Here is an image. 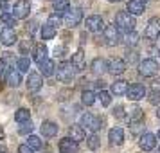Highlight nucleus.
I'll return each instance as SVG.
<instances>
[{
	"label": "nucleus",
	"instance_id": "f257e3e1",
	"mask_svg": "<svg viewBox=\"0 0 160 153\" xmlns=\"http://www.w3.org/2000/svg\"><path fill=\"white\" fill-rule=\"evenodd\" d=\"M135 16H131L128 11H121V13H117L115 16V27L117 31H124V33H133L135 31Z\"/></svg>",
	"mask_w": 160,
	"mask_h": 153
},
{
	"label": "nucleus",
	"instance_id": "f03ea898",
	"mask_svg": "<svg viewBox=\"0 0 160 153\" xmlns=\"http://www.w3.org/2000/svg\"><path fill=\"white\" fill-rule=\"evenodd\" d=\"M158 72V63L153 58H146L138 63V74L144 76V78H151Z\"/></svg>",
	"mask_w": 160,
	"mask_h": 153
},
{
	"label": "nucleus",
	"instance_id": "7ed1b4c3",
	"mask_svg": "<svg viewBox=\"0 0 160 153\" xmlns=\"http://www.w3.org/2000/svg\"><path fill=\"white\" fill-rule=\"evenodd\" d=\"M56 74H58V79L61 83H70L76 76V70L68 61H63V63H59V67H56Z\"/></svg>",
	"mask_w": 160,
	"mask_h": 153
},
{
	"label": "nucleus",
	"instance_id": "20e7f679",
	"mask_svg": "<svg viewBox=\"0 0 160 153\" xmlns=\"http://www.w3.org/2000/svg\"><path fill=\"white\" fill-rule=\"evenodd\" d=\"M81 20H83V9L81 8H70L63 15V22H65L67 27H76V25H79Z\"/></svg>",
	"mask_w": 160,
	"mask_h": 153
},
{
	"label": "nucleus",
	"instance_id": "39448f33",
	"mask_svg": "<svg viewBox=\"0 0 160 153\" xmlns=\"http://www.w3.org/2000/svg\"><path fill=\"white\" fill-rule=\"evenodd\" d=\"M81 126H87L90 131L97 133L102 128V119L94 115V114H85V115L81 117Z\"/></svg>",
	"mask_w": 160,
	"mask_h": 153
},
{
	"label": "nucleus",
	"instance_id": "423d86ee",
	"mask_svg": "<svg viewBox=\"0 0 160 153\" xmlns=\"http://www.w3.org/2000/svg\"><path fill=\"white\" fill-rule=\"evenodd\" d=\"M31 13V4L29 0H16V4L13 6V16L16 20H22V18H27Z\"/></svg>",
	"mask_w": 160,
	"mask_h": 153
},
{
	"label": "nucleus",
	"instance_id": "0eeeda50",
	"mask_svg": "<svg viewBox=\"0 0 160 153\" xmlns=\"http://www.w3.org/2000/svg\"><path fill=\"white\" fill-rule=\"evenodd\" d=\"M104 20H102L101 15H90L85 20V27H87L88 31H92V33H99V31L104 29Z\"/></svg>",
	"mask_w": 160,
	"mask_h": 153
},
{
	"label": "nucleus",
	"instance_id": "6e6552de",
	"mask_svg": "<svg viewBox=\"0 0 160 153\" xmlns=\"http://www.w3.org/2000/svg\"><path fill=\"white\" fill-rule=\"evenodd\" d=\"M160 36V18L158 16H153L151 20L146 25V38L149 40H157Z\"/></svg>",
	"mask_w": 160,
	"mask_h": 153
},
{
	"label": "nucleus",
	"instance_id": "1a4fd4ad",
	"mask_svg": "<svg viewBox=\"0 0 160 153\" xmlns=\"http://www.w3.org/2000/svg\"><path fill=\"white\" fill-rule=\"evenodd\" d=\"M126 95H128V99H130V101H140V99L146 95V87H144V85H140V83H135V85L128 87Z\"/></svg>",
	"mask_w": 160,
	"mask_h": 153
},
{
	"label": "nucleus",
	"instance_id": "9d476101",
	"mask_svg": "<svg viewBox=\"0 0 160 153\" xmlns=\"http://www.w3.org/2000/svg\"><path fill=\"white\" fill-rule=\"evenodd\" d=\"M104 40H106V45H110V47H115L121 42L115 25H104Z\"/></svg>",
	"mask_w": 160,
	"mask_h": 153
},
{
	"label": "nucleus",
	"instance_id": "9b49d317",
	"mask_svg": "<svg viewBox=\"0 0 160 153\" xmlns=\"http://www.w3.org/2000/svg\"><path fill=\"white\" fill-rule=\"evenodd\" d=\"M138 146L144 151H151V150H155V146H157V137L153 133H144V135H140Z\"/></svg>",
	"mask_w": 160,
	"mask_h": 153
},
{
	"label": "nucleus",
	"instance_id": "f8f14e48",
	"mask_svg": "<svg viewBox=\"0 0 160 153\" xmlns=\"http://www.w3.org/2000/svg\"><path fill=\"white\" fill-rule=\"evenodd\" d=\"M126 70V61L122 58H113L108 61V72L113 74V76H119Z\"/></svg>",
	"mask_w": 160,
	"mask_h": 153
},
{
	"label": "nucleus",
	"instance_id": "ddd939ff",
	"mask_svg": "<svg viewBox=\"0 0 160 153\" xmlns=\"http://www.w3.org/2000/svg\"><path fill=\"white\" fill-rule=\"evenodd\" d=\"M58 150H59V153H74V151H78V142L72 140L70 137L59 139Z\"/></svg>",
	"mask_w": 160,
	"mask_h": 153
},
{
	"label": "nucleus",
	"instance_id": "4468645a",
	"mask_svg": "<svg viewBox=\"0 0 160 153\" xmlns=\"http://www.w3.org/2000/svg\"><path fill=\"white\" fill-rule=\"evenodd\" d=\"M43 85V79H42V74L38 72H31L29 78H27V88H29V92H38L40 88Z\"/></svg>",
	"mask_w": 160,
	"mask_h": 153
},
{
	"label": "nucleus",
	"instance_id": "2eb2a0df",
	"mask_svg": "<svg viewBox=\"0 0 160 153\" xmlns=\"http://www.w3.org/2000/svg\"><path fill=\"white\" fill-rule=\"evenodd\" d=\"M0 42L2 45H13L16 42V33L15 29H11V27H4V29L0 31Z\"/></svg>",
	"mask_w": 160,
	"mask_h": 153
},
{
	"label": "nucleus",
	"instance_id": "dca6fc26",
	"mask_svg": "<svg viewBox=\"0 0 160 153\" xmlns=\"http://www.w3.org/2000/svg\"><path fill=\"white\" fill-rule=\"evenodd\" d=\"M108 139L110 142L113 146H121L124 142V130L121 128V126H115V128H112L108 133Z\"/></svg>",
	"mask_w": 160,
	"mask_h": 153
},
{
	"label": "nucleus",
	"instance_id": "f3484780",
	"mask_svg": "<svg viewBox=\"0 0 160 153\" xmlns=\"http://www.w3.org/2000/svg\"><path fill=\"white\" fill-rule=\"evenodd\" d=\"M70 65L74 67V70H83L85 69V52L83 49H78V51L72 54V59H70Z\"/></svg>",
	"mask_w": 160,
	"mask_h": 153
},
{
	"label": "nucleus",
	"instance_id": "a211bd4d",
	"mask_svg": "<svg viewBox=\"0 0 160 153\" xmlns=\"http://www.w3.org/2000/svg\"><path fill=\"white\" fill-rule=\"evenodd\" d=\"M42 133H43V137H47V139L56 137V135H58V124L52 123V121H43V123H42Z\"/></svg>",
	"mask_w": 160,
	"mask_h": 153
},
{
	"label": "nucleus",
	"instance_id": "6ab92c4d",
	"mask_svg": "<svg viewBox=\"0 0 160 153\" xmlns=\"http://www.w3.org/2000/svg\"><path fill=\"white\" fill-rule=\"evenodd\" d=\"M32 59L36 61L38 65H40L42 61H45V59H47V47H45V43L34 45V51H32Z\"/></svg>",
	"mask_w": 160,
	"mask_h": 153
},
{
	"label": "nucleus",
	"instance_id": "aec40b11",
	"mask_svg": "<svg viewBox=\"0 0 160 153\" xmlns=\"http://www.w3.org/2000/svg\"><path fill=\"white\" fill-rule=\"evenodd\" d=\"M128 13L131 16H138L144 13V4L140 0H130L128 2Z\"/></svg>",
	"mask_w": 160,
	"mask_h": 153
},
{
	"label": "nucleus",
	"instance_id": "412c9836",
	"mask_svg": "<svg viewBox=\"0 0 160 153\" xmlns=\"http://www.w3.org/2000/svg\"><path fill=\"white\" fill-rule=\"evenodd\" d=\"M108 70V61L104 58H95L92 61V72L94 74H104Z\"/></svg>",
	"mask_w": 160,
	"mask_h": 153
},
{
	"label": "nucleus",
	"instance_id": "4be33fe9",
	"mask_svg": "<svg viewBox=\"0 0 160 153\" xmlns=\"http://www.w3.org/2000/svg\"><path fill=\"white\" fill-rule=\"evenodd\" d=\"M68 137L72 140H76V142H81V140H85V130L81 126H78V124H74V126L68 128Z\"/></svg>",
	"mask_w": 160,
	"mask_h": 153
},
{
	"label": "nucleus",
	"instance_id": "5701e85b",
	"mask_svg": "<svg viewBox=\"0 0 160 153\" xmlns=\"http://www.w3.org/2000/svg\"><path fill=\"white\" fill-rule=\"evenodd\" d=\"M128 92V81L117 79L115 83H112V94L113 95H124Z\"/></svg>",
	"mask_w": 160,
	"mask_h": 153
},
{
	"label": "nucleus",
	"instance_id": "b1692460",
	"mask_svg": "<svg viewBox=\"0 0 160 153\" xmlns=\"http://www.w3.org/2000/svg\"><path fill=\"white\" fill-rule=\"evenodd\" d=\"M40 70H42V74H43L45 78H49V76H52V74L56 72V65H54V61L52 59H45V61H42L40 63Z\"/></svg>",
	"mask_w": 160,
	"mask_h": 153
},
{
	"label": "nucleus",
	"instance_id": "393cba45",
	"mask_svg": "<svg viewBox=\"0 0 160 153\" xmlns=\"http://www.w3.org/2000/svg\"><path fill=\"white\" fill-rule=\"evenodd\" d=\"M8 83L11 87H18V85L22 83V74L18 72L16 69H11L8 72Z\"/></svg>",
	"mask_w": 160,
	"mask_h": 153
},
{
	"label": "nucleus",
	"instance_id": "a878e982",
	"mask_svg": "<svg viewBox=\"0 0 160 153\" xmlns=\"http://www.w3.org/2000/svg\"><path fill=\"white\" fill-rule=\"evenodd\" d=\"M70 9V4H68V0H56L54 2V15H65L67 11Z\"/></svg>",
	"mask_w": 160,
	"mask_h": 153
},
{
	"label": "nucleus",
	"instance_id": "bb28decb",
	"mask_svg": "<svg viewBox=\"0 0 160 153\" xmlns=\"http://www.w3.org/2000/svg\"><path fill=\"white\" fill-rule=\"evenodd\" d=\"M15 119L18 121V123H27V121H31V112L27 108H18L15 112Z\"/></svg>",
	"mask_w": 160,
	"mask_h": 153
},
{
	"label": "nucleus",
	"instance_id": "cd10ccee",
	"mask_svg": "<svg viewBox=\"0 0 160 153\" xmlns=\"http://www.w3.org/2000/svg\"><path fill=\"white\" fill-rule=\"evenodd\" d=\"M81 101H83V105H87V106H92V105L95 103V94L92 92V90H83Z\"/></svg>",
	"mask_w": 160,
	"mask_h": 153
},
{
	"label": "nucleus",
	"instance_id": "c85d7f7f",
	"mask_svg": "<svg viewBox=\"0 0 160 153\" xmlns=\"http://www.w3.org/2000/svg\"><path fill=\"white\" fill-rule=\"evenodd\" d=\"M27 146L34 151V150H42L43 142H42V139L36 137V135H29V137H27Z\"/></svg>",
	"mask_w": 160,
	"mask_h": 153
},
{
	"label": "nucleus",
	"instance_id": "c756f323",
	"mask_svg": "<svg viewBox=\"0 0 160 153\" xmlns=\"http://www.w3.org/2000/svg\"><path fill=\"white\" fill-rule=\"evenodd\" d=\"M56 31L58 29H54L52 25L45 23L43 27H42V38H43V40H52V38L56 36Z\"/></svg>",
	"mask_w": 160,
	"mask_h": 153
},
{
	"label": "nucleus",
	"instance_id": "7c9ffc66",
	"mask_svg": "<svg viewBox=\"0 0 160 153\" xmlns=\"http://www.w3.org/2000/svg\"><path fill=\"white\" fill-rule=\"evenodd\" d=\"M0 22L6 23V27H11V29H13V25L16 23V18L13 15H9L8 11H6V13H2V15H0Z\"/></svg>",
	"mask_w": 160,
	"mask_h": 153
},
{
	"label": "nucleus",
	"instance_id": "2f4dec72",
	"mask_svg": "<svg viewBox=\"0 0 160 153\" xmlns=\"http://www.w3.org/2000/svg\"><path fill=\"white\" fill-rule=\"evenodd\" d=\"M16 69H18V72H27L31 69V59L29 58H20L18 61H16Z\"/></svg>",
	"mask_w": 160,
	"mask_h": 153
},
{
	"label": "nucleus",
	"instance_id": "473e14b6",
	"mask_svg": "<svg viewBox=\"0 0 160 153\" xmlns=\"http://www.w3.org/2000/svg\"><path fill=\"white\" fill-rule=\"evenodd\" d=\"M97 97H99V101H101L102 106H108L110 103H112V95H110V92H106V90H101Z\"/></svg>",
	"mask_w": 160,
	"mask_h": 153
},
{
	"label": "nucleus",
	"instance_id": "72a5a7b5",
	"mask_svg": "<svg viewBox=\"0 0 160 153\" xmlns=\"http://www.w3.org/2000/svg\"><path fill=\"white\" fill-rule=\"evenodd\" d=\"M140 119H142V110L138 108V106H133L130 110V121L133 123V121H140Z\"/></svg>",
	"mask_w": 160,
	"mask_h": 153
},
{
	"label": "nucleus",
	"instance_id": "f704fd0d",
	"mask_svg": "<svg viewBox=\"0 0 160 153\" xmlns=\"http://www.w3.org/2000/svg\"><path fill=\"white\" fill-rule=\"evenodd\" d=\"M31 131H32V123H31V121L22 123L20 124V128H18V133H20V135H29Z\"/></svg>",
	"mask_w": 160,
	"mask_h": 153
},
{
	"label": "nucleus",
	"instance_id": "c9c22d12",
	"mask_svg": "<svg viewBox=\"0 0 160 153\" xmlns=\"http://www.w3.org/2000/svg\"><path fill=\"white\" fill-rule=\"evenodd\" d=\"M124 61H126V63H131V65L137 63L138 61V52L137 51H128L126 52V59H124Z\"/></svg>",
	"mask_w": 160,
	"mask_h": 153
},
{
	"label": "nucleus",
	"instance_id": "e433bc0d",
	"mask_svg": "<svg viewBox=\"0 0 160 153\" xmlns=\"http://www.w3.org/2000/svg\"><path fill=\"white\" fill-rule=\"evenodd\" d=\"M126 43H128V45H133V47H135V45L138 43V34L135 33V31L126 34Z\"/></svg>",
	"mask_w": 160,
	"mask_h": 153
},
{
	"label": "nucleus",
	"instance_id": "4c0bfd02",
	"mask_svg": "<svg viewBox=\"0 0 160 153\" xmlns=\"http://www.w3.org/2000/svg\"><path fill=\"white\" fill-rule=\"evenodd\" d=\"M99 140H101V139H99V137L94 133L92 137L88 139V148H90V150H97V148H99V144H101Z\"/></svg>",
	"mask_w": 160,
	"mask_h": 153
},
{
	"label": "nucleus",
	"instance_id": "58836bf2",
	"mask_svg": "<svg viewBox=\"0 0 160 153\" xmlns=\"http://www.w3.org/2000/svg\"><path fill=\"white\" fill-rule=\"evenodd\" d=\"M47 23H49V25H52L54 29H58V25L61 23V20H59L58 15H51V16H49V20H47Z\"/></svg>",
	"mask_w": 160,
	"mask_h": 153
},
{
	"label": "nucleus",
	"instance_id": "ea45409f",
	"mask_svg": "<svg viewBox=\"0 0 160 153\" xmlns=\"http://www.w3.org/2000/svg\"><path fill=\"white\" fill-rule=\"evenodd\" d=\"M31 45H32L31 40H23L22 43H20V52H22V54H27V51L31 49Z\"/></svg>",
	"mask_w": 160,
	"mask_h": 153
},
{
	"label": "nucleus",
	"instance_id": "a19ab883",
	"mask_svg": "<svg viewBox=\"0 0 160 153\" xmlns=\"http://www.w3.org/2000/svg\"><path fill=\"white\" fill-rule=\"evenodd\" d=\"M149 103H151V105H158L160 103V92L151 90V94H149Z\"/></svg>",
	"mask_w": 160,
	"mask_h": 153
},
{
	"label": "nucleus",
	"instance_id": "79ce46f5",
	"mask_svg": "<svg viewBox=\"0 0 160 153\" xmlns=\"http://www.w3.org/2000/svg\"><path fill=\"white\" fill-rule=\"evenodd\" d=\"M113 117H117V119H122V117H124V106H121V105H119V106H115V108H113Z\"/></svg>",
	"mask_w": 160,
	"mask_h": 153
},
{
	"label": "nucleus",
	"instance_id": "37998d69",
	"mask_svg": "<svg viewBox=\"0 0 160 153\" xmlns=\"http://www.w3.org/2000/svg\"><path fill=\"white\" fill-rule=\"evenodd\" d=\"M18 153H34V151H32L27 144H20L18 146Z\"/></svg>",
	"mask_w": 160,
	"mask_h": 153
},
{
	"label": "nucleus",
	"instance_id": "c03bdc74",
	"mask_svg": "<svg viewBox=\"0 0 160 153\" xmlns=\"http://www.w3.org/2000/svg\"><path fill=\"white\" fill-rule=\"evenodd\" d=\"M6 69H8V65H6V59H2V58H0V76H2V74L6 72Z\"/></svg>",
	"mask_w": 160,
	"mask_h": 153
},
{
	"label": "nucleus",
	"instance_id": "a18cd8bd",
	"mask_svg": "<svg viewBox=\"0 0 160 153\" xmlns=\"http://www.w3.org/2000/svg\"><path fill=\"white\" fill-rule=\"evenodd\" d=\"M153 90L155 92H160V78H157V79L153 81Z\"/></svg>",
	"mask_w": 160,
	"mask_h": 153
},
{
	"label": "nucleus",
	"instance_id": "49530a36",
	"mask_svg": "<svg viewBox=\"0 0 160 153\" xmlns=\"http://www.w3.org/2000/svg\"><path fill=\"white\" fill-rule=\"evenodd\" d=\"M95 87L99 90H104V81H95Z\"/></svg>",
	"mask_w": 160,
	"mask_h": 153
},
{
	"label": "nucleus",
	"instance_id": "de8ad7c7",
	"mask_svg": "<svg viewBox=\"0 0 160 153\" xmlns=\"http://www.w3.org/2000/svg\"><path fill=\"white\" fill-rule=\"evenodd\" d=\"M4 139V130H2V126H0V140Z\"/></svg>",
	"mask_w": 160,
	"mask_h": 153
},
{
	"label": "nucleus",
	"instance_id": "09e8293b",
	"mask_svg": "<svg viewBox=\"0 0 160 153\" xmlns=\"http://www.w3.org/2000/svg\"><path fill=\"white\" fill-rule=\"evenodd\" d=\"M157 115H158V119H160V108H158V110H157Z\"/></svg>",
	"mask_w": 160,
	"mask_h": 153
},
{
	"label": "nucleus",
	"instance_id": "8fccbe9b",
	"mask_svg": "<svg viewBox=\"0 0 160 153\" xmlns=\"http://www.w3.org/2000/svg\"><path fill=\"white\" fill-rule=\"evenodd\" d=\"M108 2H121V0H108Z\"/></svg>",
	"mask_w": 160,
	"mask_h": 153
},
{
	"label": "nucleus",
	"instance_id": "3c124183",
	"mask_svg": "<svg viewBox=\"0 0 160 153\" xmlns=\"http://www.w3.org/2000/svg\"><path fill=\"white\" fill-rule=\"evenodd\" d=\"M140 2H142V4H144V2H149V0H140Z\"/></svg>",
	"mask_w": 160,
	"mask_h": 153
},
{
	"label": "nucleus",
	"instance_id": "603ef678",
	"mask_svg": "<svg viewBox=\"0 0 160 153\" xmlns=\"http://www.w3.org/2000/svg\"><path fill=\"white\" fill-rule=\"evenodd\" d=\"M157 137H158V139H160V130H158V135H157Z\"/></svg>",
	"mask_w": 160,
	"mask_h": 153
},
{
	"label": "nucleus",
	"instance_id": "864d4df0",
	"mask_svg": "<svg viewBox=\"0 0 160 153\" xmlns=\"http://www.w3.org/2000/svg\"><path fill=\"white\" fill-rule=\"evenodd\" d=\"M0 2H8V0H0Z\"/></svg>",
	"mask_w": 160,
	"mask_h": 153
},
{
	"label": "nucleus",
	"instance_id": "5fc2aeb1",
	"mask_svg": "<svg viewBox=\"0 0 160 153\" xmlns=\"http://www.w3.org/2000/svg\"><path fill=\"white\" fill-rule=\"evenodd\" d=\"M0 153H2V151H0Z\"/></svg>",
	"mask_w": 160,
	"mask_h": 153
}]
</instances>
